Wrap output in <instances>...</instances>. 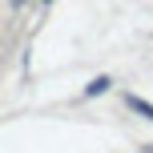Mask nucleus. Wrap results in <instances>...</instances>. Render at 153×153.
Listing matches in <instances>:
<instances>
[{
  "label": "nucleus",
  "mask_w": 153,
  "mask_h": 153,
  "mask_svg": "<svg viewBox=\"0 0 153 153\" xmlns=\"http://www.w3.org/2000/svg\"><path fill=\"white\" fill-rule=\"evenodd\" d=\"M125 101H129V109H133V113H141L145 121H153V105H149L145 97H125Z\"/></svg>",
  "instance_id": "f257e3e1"
},
{
  "label": "nucleus",
  "mask_w": 153,
  "mask_h": 153,
  "mask_svg": "<svg viewBox=\"0 0 153 153\" xmlns=\"http://www.w3.org/2000/svg\"><path fill=\"white\" fill-rule=\"evenodd\" d=\"M109 85H113V81H109V76H97V81H93V85H89V89H85V93H89V97H97V93H105Z\"/></svg>",
  "instance_id": "f03ea898"
}]
</instances>
